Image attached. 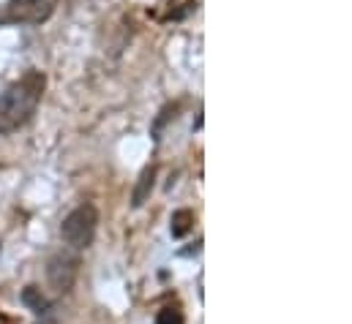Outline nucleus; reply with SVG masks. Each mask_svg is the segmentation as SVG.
<instances>
[{"label": "nucleus", "instance_id": "nucleus-8", "mask_svg": "<svg viewBox=\"0 0 352 324\" xmlns=\"http://www.w3.org/2000/svg\"><path fill=\"white\" fill-rule=\"evenodd\" d=\"M156 324H186V319H183V314H180L177 308H164V311L159 314Z\"/></svg>", "mask_w": 352, "mask_h": 324}, {"label": "nucleus", "instance_id": "nucleus-1", "mask_svg": "<svg viewBox=\"0 0 352 324\" xmlns=\"http://www.w3.org/2000/svg\"><path fill=\"white\" fill-rule=\"evenodd\" d=\"M47 80L41 71H28L0 93V137L19 131L38 109Z\"/></svg>", "mask_w": 352, "mask_h": 324}, {"label": "nucleus", "instance_id": "nucleus-9", "mask_svg": "<svg viewBox=\"0 0 352 324\" xmlns=\"http://www.w3.org/2000/svg\"><path fill=\"white\" fill-rule=\"evenodd\" d=\"M0 324H6V319H3V316H0Z\"/></svg>", "mask_w": 352, "mask_h": 324}, {"label": "nucleus", "instance_id": "nucleus-5", "mask_svg": "<svg viewBox=\"0 0 352 324\" xmlns=\"http://www.w3.org/2000/svg\"><path fill=\"white\" fill-rule=\"evenodd\" d=\"M22 303H25L33 314H38V316L50 314V308H52V300H50L38 286H25V289H22Z\"/></svg>", "mask_w": 352, "mask_h": 324}, {"label": "nucleus", "instance_id": "nucleus-10", "mask_svg": "<svg viewBox=\"0 0 352 324\" xmlns=\"http://www.w3.org/2000/svg\"><path fill=\"white\" fill-rule=\"evenodd\" d=\"M41 324H47V322H41Z\"/></svg>", "mask_w": 352, "mask_h": 324}, {"label": "nucleus", "instance_id": "nucleus-2", "mask_svg": "<svg viewBox=\"0 0 352 324\" xmlns=\"http://www.w3.org/2000/svg\"><path fill=\"white\" fill-rule=\"evenodd\" d=\"M96 229H98V210H96V205L85 202L63 218L60 238L69 245V251H85L96 238Z\"/></svg>", "mask_w": 352, "mask_h": 324}, {"label": "nucleus", "instance_id": "nucleus-7", "mask_svg": "<svg viewBox=\"0 0 352 324\" xmlns=\"http://www.w3.org/2000/svg\"><path fill=\"white\" fill-rule=\"evenodd\" d=\"M170 229H173V238H186L194 229V213L191 210H177V213H173Z\"/></svg>", "mask_w": 352, "mask_h": 324}, {"label": "nucleus", "instance_id": "nucleus-3", "mask_svg": "<svg viewBox=\"0 0 352 324\" xmlns=\"http://www.w3.org/2000/svg\"><path fill=\"white\" fill-rule=\"evenodd\" d=\"M58 8V0H8L0 25H41Z\"/></svg>", "mask_w": 352, "mask_h": 324}, {"label": "nucleus", "instance_id": "nucleus-4", "mask_svg": "<svg viewBox=\"0 0 352 324\" xmlns=\"http://www.w3.org/2000/svg\"><path fill=\"white\" fill-rule=\"evenodd\" d=\"M82 259L77 251H58L47 262V281L58 294H69L80 278Z\"/></svg>", "mask_w": 352, "mask_h": 324}, {"label": "nucleus", "instance_id": "nucleus-6", "mask_svg": "<svg viewBox=\"0 0 352 324\" xmlns=\"http://www.w3.org/2000/svg\"><path fill=\"white\" fill-rule=\"evenodd\" d=\"M153 180H156V166L151 163V166L142 169L140 180H137V188H134V196H131V205H134V207H142V205H145V199H148L151 191H153Z\"/></svg>", "mask_w": 352, "mask_h": 324}]
</instances>
